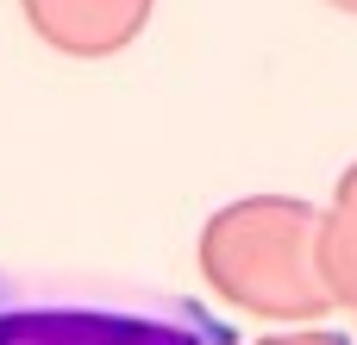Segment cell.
Wrapping results in <instances>:
<instances>
[{
  "mask_svg": "<svg viewBox=\"0 0 357 345\" xmlns=\"http://www.w3.org/2000/svg\"><path fill=\"white\" fill-rule=\"evenodd\" d=\"M0 345H226V327L163 295L0 283Z\"/></svg>",
  "mask_w": 357,
  "mask_h": 345,
  "instance_id": "cell-1",
  "label": "cell"
}]
</instances>
